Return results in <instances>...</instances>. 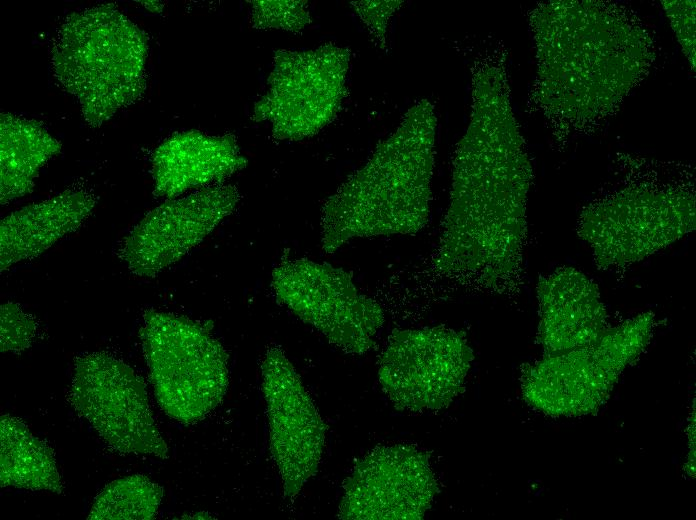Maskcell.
Returning <instances> with one entry per match:
<instances>
[{"mask_svg": "<svg viewBox=\"0 0 696 520\" xmlns=\"http://www.w3.org/2000/svg\"><path fill=\"white\" fill-rule=\"evenodd\" d=\"M531 167L508 99L504 75L473 79L467 131L453 159L452 182L434 265L482 286L514 276L526 235Z\"/></svg>", "mask_w": 696, "mask_h": 520, "instance_id": "6da1fadb", "label": "cell"}, {"mask_svg": "<svg viewBox=\"0 0 696 520\" xmlns=\"http://www.w3.org/2000/svg\"><path fill=\"white\" fill-rule=\"evenodd\" d=\"M437 115L421 99L367 162L321 209V245L331 254L356 238L410 235L429 219Z\"/></svg>", "mask_w": 696, "mask_h": 520, "instance_id": "7a4b0ae2", "label": "cell"}, {"mask_svg": "<svg viewBox=\"0 0 696 520\" xmlns=\"http://www.w3.org/2000/svg\"><path fill=\"white\" fill-rule=\"evenodd\" d=\"M148 36L113 3L67 15L51 47V69L92 128L139 101L147 84Z\"/></svg>", "mask_w": 696, "mask_h": 520, "instance_id": "3957f363", "label": "cell"}, {"mask_svg": "<svg viewBox=\"0 0 696 520\" xmlns=\"http://www.w3.org/2000/svg\"><path fill=\"white\" fill-rule=\"evenodd\" d=\"M139 336L155 396L170 418L194 423L222 402L229 383L228 354L205 324L149 309Z\"/></svg>", "mask_w": 696, "mask_h": 520, "instance_id": "277c9868", "label": "cell"}, {"mask_svg": "<svg viewBox=\"0 0 696 520\" xmlns=\"http://www.w3.org/2000/svg\"><path fill=\"white\" fill-rule=\"evenodd\" d=\"M654 315L642 313L607 328L593 344L558 355H545L526 367L522 393L534 408L555 416L597 410L625 368L647 347Z\"/></svg>", "mask_w": 696, "mask_h": 520, "instance_id": "5b68a950", "label": "cell"}, {"mask_svg": "<svg viewBox=\"0 0 696 520\" xmlns=\"http://www.w3.org/2000/svg\"><path fill=\"white\" fill-rule=\"evenodd\" d=\"M350 61L351 51L334 43L308 50H276L267 90L255 102L252 120L269 122L276 140L314 136L341 109Z\"/></svg>", "mask_w": 696, "mask_h": 520, "instance_id": "8992f818", "label": "cell"}, {"mask_svg": "<svg viewBox=\"0 0 696 520\" xmlns=\"http://www.w3.org/2000/svg\"><path fill=\"white\" fill-rule=\"evenodd\" d=\"M271 285L280 303L339 349L363 355L375 346L384 312L360 292L345 269L305 258L284 259L273 269Z\"/></svg>", "mask_w": 696, "mask_h": 520, "instance_id": "52a82bcc", "label": "cell"}, {"mask_svg": "<svg viewBox=\"0 0 696 520\" xmlns=\"http://www.w3.org/2000/svg\"><path fill=\"white\" fill-rule=\"evenodd\" d=\"M69 402L113 450L168 458V446L156 425L146 385L121 359L106 352L78 357Z\"/></svg>", "mask_w": 696, "mask_h": 520, "instance_id": "ba28073f", "label": "cell"}, {"mask_svg": "<svg viewBox=\"0 0 696 520\" xmlns=\"http://www.w3.org/2000/svg\"><path fill=\"white\" fill-rule=\"evenodd\" d=\"M473 357L459 331L443 326L396 331L380 356L379 382L398 409H442L462 391Z\"/></svg>", "mask_w": 696, "mask_h": 520, "instance_id": "9c48e42d", "label": "cell"}, {"mask_svg": "<svg viewBox=\"0 0 696 520\" xmlns=\"http://www.w3.org/2000/svg\"><path fill=\"white\" fill-rule=\"evenodd\" d=\"M261 372L270 450L284 498L293 501L318 470L327 427L282 349L273 346L267 350Z\"/></svg>", "mask_w": 696, "mask_h": 520, "instance_id": "30bf717a", "label": "cell"}, {"mask_svg": "<svg viewBox=\"0 0 696 520\" xmlns=\"http://www.w3.org/2000/svg\"><path fill=\"white\" fill-rule=\"evenodd\" d=\"M239 200V191L231 184L168 199L130 230L119 257L132 274L155 277L199 245L236 210Z\"/></svg>", "mask_w": 696, "mask_h": 520, "instance_id": "8fae6325", "label": "cell"}, {"mask_svg": "<svg viewBox=\"0 0 696 520\" xmlns=\"http://www.w3.org/2000/svg\"><path fill=\"white\" fill-rule=\"evenodd\" d=\"M338 517L419 520L438 491L427 454L412 445L379 446L354 465L344 481Z\"/></svg>", "mask_w": 696, "mask_h": 520, "instance_id": "7c38bea8", "label": "cell"}, {"mask_svg": "<svg viewBox=\"0 0 696 520\" xmlns=\"http://www.w3.org/2000/svg\"><path fill=\"white\" fill-rule=\"evenodd\" d=\"M587 215L582 237L595 261L609 268L637 262L694 228L691 198L676 192L641 191ZM625 196V195H624Z\"/></svg>", "mask_w": 696, "mask_h": 520, "instance_id": "4fadbf2b", "label": "cell"}, {"mask_svg": "<svg viewBox=\"0 0 696 520\" xmlns=\"http://www.w3.org/2000/svg\"><path fill=\"white\" fill-rule=\"evenodd\" d=\"M539 341L545 355L589 346L607 329L597 286L582 272L562 267L539 279Z\"/></svg>", "mask_w": 696, "mask_h": 520, "instance_id": "5bb4252c", "label": "cell"}, {"mask_svg": "<svg viewBox=\"0 0 696 520\" xmlns=\"http://www.w3.org/2000/svg\"><path fill=\"white\" fill-rule=\"evenodd\" d=\"M154 195L173 199L192 189L222 184L243 170L248 160L232 134L208 135L198 130L177 132L152 154Z\"/></svg>", "mask_w": 696, "mask_h": 520, "instance_id": "9a60e30c", "label": "cell"}, {"mask_svg": "<svg viewBox=\"0 0 696 520\" xmlns=\"http://www.w3.org/2000/svg\"><path fill=\"white\" fill-rule=\"evenodd\" d=\"M96 197L86 189L70 188L19 208L0 222V270L32 260L91 216Z\"/></svg>", "mask_w": 696, "mask_h": 520, "instance_id": "2e32d148", "label": "cell"}, {"mask_svg": "<svg viewBox=\"0 0 696 520\" xmlns=\"http://www.w3.org/2000/svg\"><path fill=\"white\" fill-rule=\"evenodd\" d=\"M62 150L43 123L12 113L0 115V199L10 201L32 193L35 179Z\"/></svg>", "mask_w": 696, "mask_h": 520, "instance_id": "e0dca14e", "label": "cell"}, {"mask_svg": "<svg viewBox=\"0 0 696 520\" xmlns=\"http://www.w3.org/2000/svg\"><path fill=\"white\" fill-rule=\"evenodd\" d=\"M1 487L32 491L63 492L52 448L36 437L21 419L5 414L0 418Z\"/></svg>", "mask_w": 696, "mask_h": 520, "instance_id": "ac0fdd59", "label": "cell"}, {"mask_svg": "<svg viewBox=\"0 0 696 520\" xmlns=\"http://www.w3.org/2000/svg\"><path fill=\"white\" fill-rule=\"evenodd\" d=\"M163 494V488L144 475L120 478L96 496L88 519L150 520L155 518Z\"/></svg>", "mask_w": 696, "mask_h": 520, "instance_id": "d6986e66", "label": "cell"}, {"mask_svg": "<svg viewBox=\"0 0 696 520\" xmlns=\"http://www.w3.org/2000/svg\"><path fill=\"white\" fill-rule=\"evenodd\" d=\"M250 22L259 30L280 29L301 33L311 22L309 5L304 0H252Z\"/></svg>", "mask_w": 696, "mask_h": 520, "instance_id": "ffe728a7", "label": "cell"}, {"mask_svg": "<svg viewBox=\"0 0 696 520\" xmlns=\"http://www.w3.org/2000/svg\"><path fill=\"white\" fill-rule=\"evenodd\" d=\"M37 325L33 317L14 302H6L0 308V350L20 352L28 349L36 335Z\"/></svg>", "mask_w": 696, "mask_h": 520, "instance_id": "44dd1931", "label": "cell"}, {"mask_svg": "<svg viewBox=\"0 0 696 520\" xmlns=\"http://www.w3.org/2000/svg\"><path fill=\"white\" fill-rule=\"evenodd\" d=\"M403 5V1H354L351 6L365 24L376 45L386 49L387 28L390 18Z\"/></svg>", "mask_w": 696, "mask_h": 520, "instance_id": "7402d4cb", "label": "cell"}, {"mask_svg": "<svg viewBox=\"0 0 696 520\" xmlns=\"http://www.w3.org/2000/svg\"><path fill=\"white\" fill-rule=\"evenodd\" d=\"M140 3L153 13H160L164 8V3L160 1H140Z\"/></svg>", "mask_w": 696, "mask_h": 520, "instance_id": "603a6c76", "label": "cell"}, {"mask_svg": "<svg viewBox=\"0 0 696 520\" xmlns=\"http://www.w3.org/2000/svg\"><path fill=\"white\" fill-rule=\"evenodd\" d=\"M181 518L185 519H212L211 515L207 512L200 511L195 514L189 515V516H182Z\"/></svg>", "mask_w": 696, "mask_h": 520, "instance_id": "cb8c5ba5", "label": "cell"}]
</instances>
